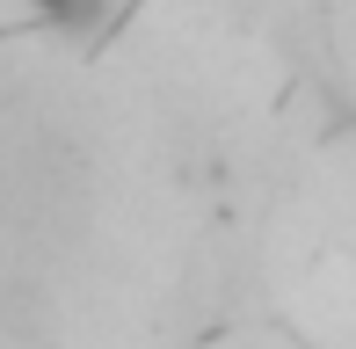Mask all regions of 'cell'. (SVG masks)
I'll return each mask as SVG.
<instances>
[{"mask_svg":"<svg viewBox=\"0 0 356 349\" xmlns=\"http://www.w3.org/2000/svg\"><path fill=\"white\" fill-rule=\"evenodd\" d=\"M117 0H37V22L22 29H44V37H73V29H88V15H109ZM15 29V37H22Z\"/></svg>","mask_w":356,"mask_h":349,"instance_id":"6da1fadb","label":"cell"}]
</instances>
